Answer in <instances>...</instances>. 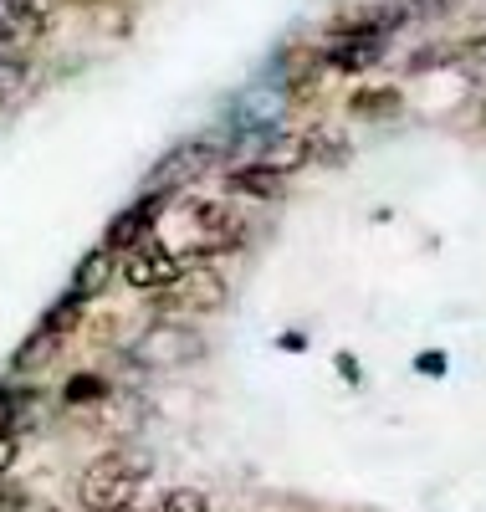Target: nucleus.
Wrapping results in <instances>:
<instances>
[{"label":"nucleus","mask_w":486,"mask_h":512,"mask_svg":"<svg viewBox=\"0 0 486 512\" xmlns=\"http://www.w3.org/2000/svg\"><path fill=\"white\" fill-rule=\"evenodd\" d=\"M123 512H134V507H123Z\"/></svg>","instance_id":"obj_22"},{"label":"nucleus","mask_w":486,"mask_h":512,"mask_svg":"<svg viewBox=\"0 0 486 512\" xmlns=\"http://www.w3.org/2000/svg\"><path fill=\"white\" fill-rule=\"evenodd\" d=\"M302 139H307V159L313 164H343L348 159V144L333 128H302Z\"/></svg>","instance_id":"obj_14"},{"label":"nucleus","mask_w":486,"mask_h":512,"mask_svg":"<svg viewBox=\"0 0 486 512\" xmlns=\"http://www.w3.org/2000/svg\"><path fill=\"white\" fill-rule=\"evenodd\" d=\"M220 164V144H210V139H190V144H174L154 169H149V190H164V195H174L180 185H190V180H200L205 169H215Z\"/></svg>","instance_id":"obj_2"},{"label":"nucleus","mask_w":486,"mask_h":512,"mask_svg":"<svg viewBox=\"0 0 486 512\" xmlns=\"http://www.w3.org/2000/svg\"><path fill=\"white\" fill-rule=\"evenodd\" d=\"M190 354H200V338H190L180 328H149V338L139 344V359H149V364H180Z\"/></svg>","instance_id":"obj_10"},{"label":"nucleus","mask_w":486,"mask_h":512,"mask_svg":"<svg viewBox=\"0 0 486 512\" xmlns=\"http://www.w3.org/2000/svg\"><path fill=\"white\" fill-rule=\"evenodd\" d=\"M164 190H149V195H139L128 210H118V216L108 221V231H103V246L108 251H139L144 241H149V231L164 221Z\"/></svg>","instance_id":"obj_4"},{"label":"nucleus","mask_w":486,"mask_h":512,"mask_svg":"<svg viewBox=\"0 0 486 512\" xmlns=\"http://www.w3.org/2000/svg\"><path fill=\"white\" fill-rule=\"evenodd\" d=\"M282 169L277 164H236V169H226V190L231 195H251V200H277L282 195Z\"/></svg>","instance_id":"obj_8"},{"label":"nucleus","mask_w":486,"mask_h":512,"mask_svg":"<svg viewBox=\"0 0 486 512\" xmlns=\"http://www.w3.org/2000/svg\"><path fill=\"white\" fill-rule=\"evenodd\" d=\"M451 67H486V36L456 41V47H451Z\"/></svg>","instance_id":"obj_18"},{"label":"nucleus","mask_w":486,"mask_h":512,"mask_svg":"<svg viewBox=\"0 0 486 512\" xmlns=\"http://www.w3.org/2000/svg\"><path fill=\"white\" fill-rule=\"evenodd\" d=\"M11 461H16V436H11V431H0V477L11 472Z\"/></svg>","instance_id":"obj_21"},{"label":"nucleus","mask_w":486,"mask_h":512,"mask_svg":"<svg viewBox=\"0 0 486 512\" xmlns=\"http://www.w3.org/2000/svg\"><path fill=\"white\" fill-rule=\"evenodd\" d=\"M98 395H103L98 379H72V384H67V400H98Z\"/></svg>","instance_id":"obj_19"},{"label":"nucleus","mask_w":486,"mask_h":512,"mask_svg":"<svg viewBox=\"0 0 486 512\" xmlns=\"http://www.w3.org/2000/svg\"><path fill=\"white\" fill-rule=\"evenodd\" d=\"M169 303L185 308V313H215V308H226V282H220L210 267H195L169 287Z\"/></svg>","instance_id":"obj_6"},{"label":"nucleus","mask_w":486,"mask_h":512,"mask_svg":"<svg viewBox=\"0 0 486 512\" xmlns=\"http://www.w3.org/2000/svg\"><path fill=\"white\" fill-rule=\"evenodd\" d=\"M405 6H353L333 21V31H369V36H389L394 26H405Z\"/></svg>","instance_id":"obj_11"},{"label":"nucleus","mask_w":486,"mask_h":512,"mask_svg":"<svg viewBox=\"0 0 486 512\" xmlns=\"http://www.w3.org/2000/svg\"><path fill=\"white\" fill-rule=\"evenodd\" d=\"M26 88V62L21 57H0V98H16Z\"/></svg>","instance_id":"obj_17"},{"label":"nucleus","mask_w":486,"mask_h":512,"mask_svg":"<svg viewBox=\"0 0 486 512\" xmlns=\"http://www.w3.org/2000/svg\"><path fill=\"white\" fill-rule=\"evenodd\" d=\"M159 507H164V512H210L205 492H195V487H174V492H169Z\"/></svg>","instance_id":"obj_16"},{"label":"nucleus","mask_w":486,"mask_h":512,"mask_svg":"<svg viewBox=\"0 0 486 512\" xmlns=\"http://www.w3.org/2000/svg\"><path fill=\"white\" fill-rule=\"evenodd\" d=\"M384 41L389 36H369V31H333L328 36V47H323V67L333 72H369L384 62Z\"/></svg>","instance_id":"obj_5"},{"label":"nucleus","mask_w":486,"mask_h":512,"mask_svg":"<svg viewBox=\"0 0 486 512\" xmlns=\"http://www.w3.org/2000/svg\"><path fill=\"white\" fill-rule=\"evenodd\" d=\"M36 405V395L26 390H0V431H16V420Z\"/></svg>","instance_id":"obj_15"},{"label":"nucleus","mask_w":486,"mask_h":512,"mask_svg":"<svg viewBox=\"0 0 486 512\" xmlns=\"http://www.w3.org/2000/svg\"><path fill=\"white\" fill-rule=\"evenodd\" d=\"M113 287V251L108 246H93V251H87L82 256V262H77V272H72V297H82V303H93V297L98 292H108Z\"/></svg>","instance_id":"obj_9"},{"label":"nucleus","mask_w":486,"mask_h":512,"mask_svg":"<svg viewBox=\"0 0 486 512\" xmlns=\"http://www.w3.org/2000/svg\"><path fill=\"white\" fill-rule=\"evenodd\" d=\"M52 11L41 0H0V41H21V36H47Z\"/></svg>","instance_id":"obj_7"},{"label":"nucleus","mask_w":486,"mask_h":512,"mask_svg":"<svg viewBox=\"0 0 486 512\" xmlns=\"http://www.w3.org/2000/svg\"><path fill=\"white\" fill-rule=\"evenodd\" d=\"M348 108L359 118H389V113H400V88H359L348 98Z\"/></svg>","instance_id":"obj_13"},{"label":"nucleus","mask_w":486,"mask_h":512,"mask_svg":"<svg viewBox=\"0 0 486 512\" xmlns=\"http://www.w3.org/2000/svg\"><path fill=\"white\" fill-rule=\"evenodd\" d=\"M0 512H36V507L26 502V492H16V487H0Z\"/></svg>","instance_id":"obj_20"},{"label":"nucleus","mask_w":486,"mask_h":512,"mask_svg":"<svg viewBox=\"0 0 486 512\" xmlns=\"http://www.w3.org/2000/svg\"><path fill=\"white\" fill-rule=\"evenodd\" d=\"M180 277H185V256L174 246L144 241L139 251H128V262H123V282L134 292H169Z\"/></svg>","instance_id":"obj_3"},{"label":"nucleus","mask_w":486,"mask_h":512,"mask_svg":"<svg viewBox=\"0 0 486 512\" xmlns=\"http://www.w3.org/2000/svg\"><path fill=\"white\" fill-rule=\"evenodd\" d=\"M139 487H144V466L134 456H123V451H108L82 472L77 492H82L87 512H123V507H134Z\"/></svg>","instance_id":"obj_1"},{"label":"nucleus","mask_w":486,"mask_h":512,"mask_svg":"<svg viewBox=\"0 0 486 512\" xmlns=\"http://www.w3.org/2000/svg\"><path fill=\"white\" fill-rule=\"evenodd\" d=\"M62 338H67V333H57L52 323H41V328L26 338V344L16 349V359H11V364H16V369H41V364H47V359L62 349Z\"/></svg>","instance_id":"obj_12"},{"label":"nucleus","mask_w":486,"mask_h":512,"mask_svg":"<svg viewBox=\"0 0 486 512\" xmlns=\"http://www.w3.org/2000/svg\"><path fill=\"white\" fill-rule=\"evenodd\" d=\"M154 512H164V507H154Z\"/></svg>","instance_id":"obj_23"}]
</instances>
